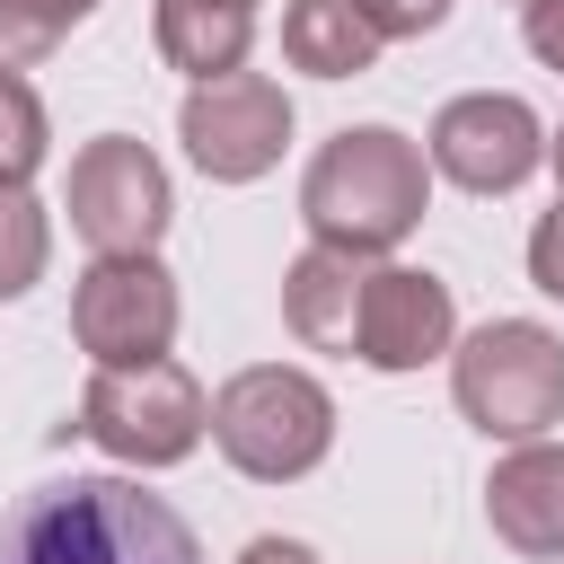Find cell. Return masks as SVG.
I'll return each mask as SVG.
<instances>
[{"instance_id": "3", "label": "cell", "mask_w": 564, "mask_h": 564, "mask_svg": "<svg viewBox=\"0 0 564 564\" xmlns=\"http://www.w3.org/2000/svg\"><path fill=\"white\" fill-rule=\"evenodd\" d=\"M212 441L238 476L256 485H300L326 449H335V397L291 370V361H256L212 397Z\"/></svg>"}, {"instance_id": "6", "label": "cell", "mask_w": 564, "mask_h": 564, "mask_svg": "<svg viewBox=\"0 0 564 564\" xmlns=\"http://www.w3.org/2000/svg\"><path fill=\"white\" fill-rule=\"evenodd\" d=\"M176 273L159 256H97L70 291V335L97 370H132V361H167L176 344Z\"/></svg>"}, {"instance_id": "13", "label": "cell", "mask_w": 564, "mask_h": 564, "mask_svg": "<svg viewBox=\"0 0 564 564\" xmlns=\"http://www.w3.org/2000/svg\"><path fill=\"white\" fill-rule=\"evenodd\" d=\"M150 35H159V62H167V70H185V79L203 88V79H229V70H247L256 9H229V0H159Z\"/></svg>"}, {"instance_id": "20", "label": "cell", "mask_w": 564, "mask_h": 564, "mask_svg": "<svg viewBox=\"0 0 564 564\" xmlns=\"http://www.w3.org/2000/svg\"><path fill=\"white\" fill-rule=\"evenodd\" d=\"M520 35L546 70H564V0H520Z\"/></svg>"}, {"instance_id": "10", "label": "cell", "mask_w": 564, "mask_h": 564, "mask_svg": "<svg viewBox=\"0 0 564 564\" xmlns=\"http://www.w3.org/2000/svg\"><path fill=\"white\" fill-rule=\"evenodd\" d=\"M449 335H458V308H449L441 273H423V264H370L352 361H370V370H423V361L449 352Z\"/></svg>"}, {"instance_id": "14", "label": "cell", "mask_w": 564, "mask_h": 564, "mask_svg": "<svg viewBox=\"0 0 564 564\" xmlns=\"http://www.w3.org/2000/svg\"><path fill=\"white\" fill-rule=\"evenodd\" d=\"M282 62L308 79H361L379 62V26L352 0H291L282 9Z\"/></svg>"}, {"instance_id": "22", "label": "cell", "mask_w": 564, "mask_h": 564, "mask_svg": "<svg viewBox=\"0 0 564 564\" xmlns=\"http://www.w3.org/2000/svg\"><path fill=\"white\" fill-rule=\"evenodd\" d=\"M546 159H555V185H564V123L546 132Z\"/></svg>"}, {"instance_id": "23", "label": "cell", "mask_w": 564, "mask_h": 564, "mask_svg": "<svg viewBox=\"0 0 564 564\" xmlns=\"http://www.w3.org/2000/svg\"><path fill=\"white\" fill-rule=\"evenodd\" d=\"M229 9H256V0H229Z\"/></svg>"}, {"instance_id": "12", "label": "cell", "mask_w": 564, "mask_h": 564, "mask_svg": "<svg viewBox=\"0 0 564 564\" xmlns=\"http://www.w3.org/2000/svg\"><path fill=\"white\" fill-rule=\"evenodd\" d=\"M361 282H370V256H344V247L291 256V273H282V317H291V335H300L308 352H344V361H352Z\"/></svg>"}, {"instance_id": "7", "label": "cell", "mask_w": 564, "mask_h": 564, "mask_svg": "<svg viewBox=\"0 0 564 564\" xmlns=\"http://www.w3.org/2000/svg\"><path fill=\"white\" fill-rule=\"evenodd\" d=\"M176 220V194H167V167L132 141V132H97L79 159H70V229L97 247V256H150Z\"/></svg>"}, {"instance_id": "18", "label": "cell", "mask_w": 564, "mask_h": 564, "mask_svg": "<svg viewBox=\"0 0 564 564\" xmlns=\"http://www.w3.org/2000/svg\"><path fill=\"white\" fill-rule=\"evenodd\" d=\"M352 9L379 26V44H388V35H432V26L449 18V0H352Z\"/></svg>"}, {"instance_id": "8", "label": "cell", "mask_w": 564, "mask_h": 564, "mask_svg": "<svg viewBox=\"0 0 564 564\" xmlns=\"http://www.w3.org/2000/svg\"><path fill=\"white\" fill-rule=\"evenodd\" d=\"M176 132H185V159H194L212 185H256V176L282 159V141H291V97H282L264 70H229V79L185 88Z\"/></svg>"}, {"instance_id": "4", "label": "cell", "mask_w": 564, "mask_h": 564, "mask_svg": "<svg viewBox=\"0 0 564 564\" xmlns=\"http://www.w3.org/2000/svg\"><path fill=\"white\" fill-rule=\"evenodd\" d=\"M449 397L485 441H546L564 423V344L538 317H494L449 352Z\"/></svg>"}, {"instance_id": "1", "label": "cell", "mask_w": 564, "mask_h": 564, "mask_svg": "<svg viewBox=\"0 0 564 564\" xmlns=\"http://www.w3.org/2000/svg\"><path fill=\"white\" fill-rule=\"evenodd\" d=\"M0 564H203V538L141 476H44L0 511Z\"/></svg>"}, {"instance_id": "2", "label": "cell", "mask_w": 564, "mask_h": 564, "mask_svg": "<svg viewBox=\"0 0 564 564\" xmlns=\"http://www.w3.org/2000/svg\"><path fill=\"white\" fill-rule=\"evenodd\" d=\"M423 203H432V167H423V150L397 123H344L308 159V176H300L308 238L344 247V256H370V264L388 247H405V229L423 220Z\"/></svg>"}, {"instance_id": "16", "label": "cell", "mask_w": 564, "mask_h": 564, "mask_svg": "<svg viewBox=\"0 0 564 564\" xmlns=\"http://www.w3.org/2000/svg\"><path fill=\"white\" fill-rule=\"evenodd\" d=\"M44 97L0 62V185H26L35 167H44Z\"/></svg>"}, {"instance_id": "15", "label": "cell", "mask_w": 564, "mask_h": 564, "mask_svg": "<svg viewBox=\"0 0 564 564\" xmlns=\"http://www.w3.org/2000/svg\"><path fill=\"white\" fill-rule=\"evenodd\" d=\"M44 256H53V229H44V203L26 185H0V300H26L44 282Z\"/></svg>"}, {"instance_id": "21", "label": "cell", "mask_w": 564, "mask_h": 564, "mask_svg": "<svg viewBox=\"0 0 564 564\" xmlns=\"http://www.w3.org/2000/svg\"><path fill=\"white\" fill-rule=\"evenodd\" d=\"M238 564H326L317 546H300V538H247L238 546Z\"/></svg>"}, {"instance_id": "11", "label": "cell", "mask_w": 564, "mask_h": 564, "mask_svg": "<svg viewBox=\"0 0 564 564\" xmlns=\"http://www.w3.org/2000/svg\"><path fill=\"white\" fill-rule=\"evenodd\" d=\"M485 520L511 555L529 564H564V449L555 441H520L494 476H485Z\"/></svg>"}, {"instance_id": "19", "label": "cell", "mask_w": 564, "mask_h": 564, "mask_svg": "<svg viewBox=\"0 0 564 564\" xmlns=\"http://www.w3.org/2000/svg\"><path fill=\"white\" fill-rule=\"evenodd\" d=\"M529 282H538L546 300H564V203L529 229Z\"/></svg>"}, {"instance_id": "17", "label": "cell", "mask_w": 564, "mask_h": 564, "mask_svg": "<svg viewBox=\"0 0 564 564\" xmlns=\"http://www.w3.org/2000/svg\"><path fill=\"white\" fill-rule=\"evenodd\" d=\"M88 9H97V0H0V62H9V70H18V62H44Z\"/></svg>"}, {"instance_id": "5", "label": "cell", "mask_w": 564, "mask_h": 564, "mask_svg": "<svg viewBox=\"0 0 564 564\" xmlns=\"http://www.w3.org/2000/svg\"><path fill=\"white\" fill-rule=\"evenodd\" d=\"M115 467H176L194 458V441L212 432V397L194 388L185 361H132V370H97L79 388V423Z\"/></svg>"}, {"instance_id": "9", "label": "cell", "mask_w": 564, "mask_h": 564, "mask_svg": "<svg viewBox=\"0 0 564 564\" xmlns=\"http://www.w3.org/2000/svg\"><path fill=\"white\" fill-rule=\"evenodd\" d=\"M546 159V123L529 115V97L511 88H467L432 115V150L423 167H441L458 194H511L529 185V167Z\"/></svg>"}]
</instances>
